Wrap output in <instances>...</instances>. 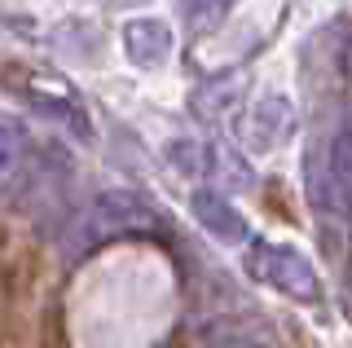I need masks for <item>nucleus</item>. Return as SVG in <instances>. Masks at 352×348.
Returning <instances> with one entry per match:
<instances>
[{
    "label": "nucleus",
    "mask_w": 352,
    "mask_h": 348,
    "mask_svg": "<svg viewBox=\"0 0 352 348\" xmlns=\"http://www.w3.org/2000/svg\"><path fill=\"white\" fill-rule=\"evenodd\" d=\"M181 9H185V23L190 27H212L229 9V0H181Z\"/></svg>",
    "instance_id": "8"
},
{
    "label": "nucleus",
    "mask_w": 352,
    "mask_h": 348,
    "mask_svg": "<svg viewBox=\"0 0 352 348\" xmlns=\"http://www.w3.org/2000/svg\"><path fill=\"white\" fill-rule=\"evenodd\" d=\"M216 348H256V344H251V340H238V335H229V340H220Z\"/></svg>",
    "instance_id": "9"
},
{
    "label": "nucleus",
    "mask_w": 352,
    "mask_h": 348,
    "mask_svg": "<svg viewBox=\"0 0 352 348\" xmlns=\"http://www.w3.org/2000/svg\"><path fill=\"white\" fill-rule=\"evenodd\" d=\"M203 155H207V150L198 146L194 137H176L168 146V163L176 172H185V177H198V172H203Z\"/></svg>",
    "instance_id": "7"
},
{
    "label": "nucleus",
    "mask_w": 352,
    "mask_h": 348,
    "mask_svg": "<svg viewBox=\"0 0 352 348\" xmlns=\"http://www.w3.org/2000/svg\"><path fill=\"white\" fill-rule=\"evenodd\" d=\"M247 274L269 282L273 291H286L295 300H317L322 296V282H317V269L295 252V247L282 243H256L247 252Z\"/></svg>",
    "instance_id": "2"
},
{
    "label": "nucleus",
    "mask_w": 352,
    "mask_h": 348,
    "mask_svg": "<svg viewBox=\"0 0 352 348\" xmlns=\"http://www.w3.org/2000/svg\"><path fill=\"white\" fill-rule=\"evenodd\" d=\"M124 53L137 67H163L172 53V27L154 14L132 18V23H124Z\"/></svg>",
    "instance_id": "5"
},
{
    "label": "nucleus",
    "mask_w": 352,
    "mask_h": 348,
    "mask_svg": "<svg viewBox=\"0 0 352 348\" xmlns=\"http://www.w3.org/2000/svg\"><path fill=\"white\" fill-rule=\"evenodd\" d=\"M141 225H150V203H141L137 194H128V190L97 194V199L88 203V212L80 216V225L71 230L66 252H71V256H84V252H93V247H102L106 238L128 234V230H141Z\"/></svg>",
    "instance_id": "1"
},
{
    "label": "nucleus",
    "mask_w": 352,
    "mask_h": 348,
    "mask_svg": "<svg viewBox=\"0 0 352 348\" xmlns=\"http://www.w3.org/2000/svg\"><path fill=\"white\" fill-rule=\"evenodd\" d=\"M18 181H22V133L18 124L0 119V203L14 194Z\"/></svg>",
    "instance_id": "6"
},
{
    "label": "nucleus",
    "mask_w": 352,
    "mask_h": 348,
    "mask_svg": "<svg viewBox=\"0 0 352 348\" xmlns=\"http://www.w3.org/2000/svg\"><path fill=\"white\" fill-rule=\"evenodd\" d=\"M190 212H194V221L203 225V230L212 234L216 243L242 247V243L251 238L247 221H242V212H238V208H234V203H229L220 190H194V199H190Z\"/></svg>",
    "instance_id": "4"
},
{
    "label": "nucleus",
    "mask_w": 352,
    "mask_h": 348,
    "mask_svg": "<svg viewBox=\"0 0 352 348\" xmlns=\"http://www.w3.org/2000/svg\"><path fill=\"white\" fill-rule=\"evenodd\" d=\"M300 128V111L286 93H264L247 111V146L251 150H278L295 137Z\"/></svg>",
    "instance_id": "3"
}]
</instances>
